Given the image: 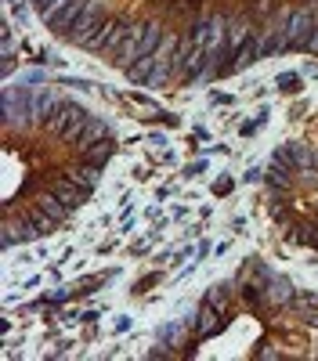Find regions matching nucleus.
<instances>
[{
	"label": "nucleus",
	"instance_id": "obj_1",
	"mask_svg": "<svg viewBox=\"0 0 318 361\" xmlns=\"http://www.w3.org/2000/svg\"><path fill=\"white\" fill-rule=\"evenodd\" d=\"M87 116L80 105H73V102H58V109H54V116H51V130L58 134V137H66V141H76V134L83 130V123H87Z\"/></svg>",
	"mask_w": 318,
	"mask_h": 361
},
{
	"label": "nucleus",
	"instance_id": "obj_2",
	"mask_svg": "<svg viewBox=\"0 0 318 361\" xmlns=\"http://www.w3.org/2000/svg\"><path fill=\"white\" fill-rule=\"evenodd\" d=\"M178 40L173 37H163V44L156 47V66H152V76H149V87H163L173 73V62H178Z\"/></svg>",
	"mask_w": 318,
	"mask_h": 361
},
{
	"label": "nucleus",
	"instance_id": "obj_3",
	"mask_svg": "<svg viewBox=\"0 0 318 361\" xmlns=\"http://www.w3.org/2000/svg\"><path fill=\"white\" fill-rule=\"evenodd\" d=\"M311 37V11H293L286 18V29H282V47H293V44H307Z\"/></svg>",
	"mask_w": 318,
	"mask_h": 361
},
{
	"label": "nucleus",
	"instance_id": "obj_4",
	"mask_svg": "<svg viewBox=\"0 0 318 361\" xmlns=\"http://www.w3.org/2000/svg\"><path fill=\"white\" fill-rule=\"evenodd\" d=\"M54 109H58V102L51 98V90L47 87H37L33 98H29V119H37V123H51Z\"/></svg>",
	"mask_w": 318,
	"mask_h": 361
},
{
	"label": "nucleus",
	"instance_id": "obj_5",
	"mask_svg": "<svg viewBox=\"0 0 318 361\" xmlns=\"http://www.w3.org/2000/svg\"><path fill=\"white\" fill-rule=\"evenodd\" d=\"M87 4H91V0H69V4L51 18V29H58V33H73V25L80 22V15L87 11Z\"/></svg>",
	"mask_w": 318,
	"mask_h": 361
},
{
	"label": "nucleus",
	"instance_id": "obj_6",
	"mask_svg": "<svg viewBox=\"0 0 318 361\" xmlns=\"http://www.w3.org/2000/svg\"><path fill=\"white\" fill-rule=\"evenodd\" d=\"M105 137H109V130H105L102 119H87L83 130L76 134V141H73V145H80L83 152H87V148H91V141H105Z\"/></svg>",
	"mask_w": 318,
	"mask_h": 361
},
{
	"label": "nucleus",
	"instance_id": "obj_7",
	"mask_svg": "<svg viewBox=\"0 0 318 361\" xmlns=\"http://www.w3.org/2000/svg\"><path fill=\"white\" fill-rule=\"evenodd\" d=\"M257 54H260V44H257V40H246V44H243V47L236 51V62H231V66H228L224 73H236V69H246V66L253 62Z\"/></svg>",
	"mask_w": 318,
	"mask_h": 361
},
{
	"label": "nucleus",
	"instance_id": "obj_8",
	"mask_svg": "<svg viewBox=\"0 0 318 361\" xmlns=\"http://www.w3.org/2000/svg\"><path fill=\"white\" fill-rule=\"evenodd\" d=\"M127 33H130V22H112V29H109V37H105V47L102 51H120L123 47V40H127Z\"/></svg>",
	"mask_w": 318,
	"mask_h": 361
},
{
	"label": "nucleus",
	"instance_id": "obj_9",
	"mask_svg": "<svg viewBox=\"0 0 318 361\" xmlns=\"http://www.w3.org/2000/svg\"><path fill=\"white\" fill-rule=\"evenodd\" d=\"M54 195L62 199L69 209H76V206L87 199V188H76V180H73V185H58V188H54Z\"/></svg>",
	"mask_w": 318,
	"mask_h": 361
},
{
	"label": "nucleus",
	"instance_id": "obj_10",
	"mask_svg": "<svg viewBox=\"0 0 318 361\" xmlns=\"http://www.w3.org/2000/svg\"><path fill=\"white\" fill-rule=\"evenodd\" d=\"M246 33H250L246 22H231V29H228V51H231V54L246 44Z\"/></svg>",
	"mask_w": 318,
	"mask_h": 361
},
{
	"label": "nucleus",
	"instance_id": "obj_11",
	"mask_svg": "<svg viewBox=\"0 0 318 361\" xmlns=\"http://www.w3.org/2000/svg\"><path fill=\"white\" fill-rule=\"evenodd\" d=\"M40 209H44V214H51L54 221H62V217L69 214V206H66L62 199H58V195H47V199L40 202Z\"/></svg>",
	"mask_w": 318,
	"mask_h": 361
},
{
	"label": "nucleus",
	"instance_id": "obj_12",
	"mask_svg": "<svg viewBox=\"0 0 318 361\" xmlns=\"http://www.w3.org/2000/svg\"><path fill=\"white\" fill-rule=\"evenodd\" d=\"M66 4H69V0H37V11H40V15L51 22V18H54L58 11H62Z\"/></svg>",
	"mask_w": 318,
	"mask_h": 361
},
{
	"label": "nucleus",
	"instance_id": "obj_13",
	"mask_svg": "<svg viewBox=\"0 0 318 361\" xmlns=\"http://www.w3.org/2000/svg\"><path fill=\"white\" fill-rule=\"evenodd\" d=\"M109 156H112V145H109V137H105V141H98V148H87V159H91L94 166H98V163H105Z\"/></svg>",
	"mask_w": 318,
	"mask_h": 361
},
{
	"label": "nucleus",
	"instance_id": "obj_14",
	"mask_svg": "<svg viewBox=\"0 0 318 361\" xmlns=\"http://www.w3.org/2000/svg\"><path fill=\"white\" fill-rule=\"evenodd\" d=\"M73 180H76L80 188H87V192H91V188H94V180H98V166H87V170L73 173Z\"/></svg>",
	"mask_w": 318,
	"mask_h": 361
},
{
	"label": "nucleus",
	"instance_id": "obj_15",
	"mask_svg": "<svg viewBox=\"0 0 318 361\" xmlns=\"http://www.w3.org/2000/svg\"><path fill=\"white\" fill-rule=\"evenodd\" d=\"M282 156H286V159H293L297 166H307V163H311V152H307V148H300V145H289Z\"/></svg>",
	"mask_w": 318,
	"mask_h": 361
},
{
	"label": "nucleus",
	"instance_id": "obj_16",
	"mask_svg": "<svg viewBox=\"0 0 318 361\" xmlns=\"http://www.w3.org/2000/svg\"><path fill=\"white\" fill-rule=\"evenodd\" d=\"M293 83H297V76H293V73H286V76H279V87H282V90H293Z\"/></svg>",
	"mask_w": 318,
	"mask_h": 361
},
{
	"label": "nucleus",
	"instance_id": "obj_17",
	"mask_svg": "<svg viewBox=\"0 0 318 361\" xmlns=\"http://www.w3.org/2000/svg\"><path fill=\"white\" fill-rule=\"evenodd\" d=\"M311 54H318V29H311V37H307V44H304Z\"/></svg>",
	"mask_w": 318,
	"mask_h": 361
}]
</instances>
